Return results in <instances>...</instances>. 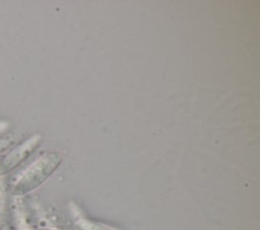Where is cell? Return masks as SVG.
I'll list each match as a JSON object with an SVG mask.
<instances>
[{"mask_svg":"<svg viewBox=\"0 0 260 230\" xmlns=\"http://www.w3.org/2000/svg\"><path fill=\"white\" fill-rule=\"evenodd\" d=\"M62 162L59 152L47 153L34 161L19 176L11 188L14 197L25 196L42 185Z\"/></svg>","mask_w":260,"mask_h":230,"instance_id":"6da1fadb","label":"cell"},{"mask_svg":"<svg viewBox=\"0 0 260 230\" xmlns=\"http://www.w3.org/2000/svg\"><path fill=\"white\" fill-rule=\"evenodd\" d=\"M2 204H3V200H2V198H1V196H0V207L2 206Z\"/></svg>","mask_w":260,"mask_h":230,"instance_id":"52a82bcc","label":"cell"},{"mask_svg":"<svg viewBox=\"0 0 260 230\" xmlns=\"http://www.w3.org/2000/svg\"><path fill=\"white\" fill-rule=\"evenodd\" d=\"M10 128V123L6 120H0V135L6 133Z\"/></svg>","mask_w":260,"mask_h":230,"instance_id":"5b68a950","label":"cell"},{"mask_svg":"<svg viewBox=\"0 0 260 230\" xmlns=\"http://www.w3.org/2000/svg\"><path fill=\"white\" fill-rule=\"evenodd\" d=\"M47 230H53V229H47Z\"/></svg>","mask_w":260,"mask_h":230,"instance_id":"ba28073f","label":"cell"},{"mask_svg":"<svg viewBox=\"0 0 260 230\" xmlns=\"http://www.w3.org/2000/svg\"><path fill=\"white\" fill-rule=\"evenodd\" d=\"M3 230H15V229L13 227H11V226H5L3 228Z\"/></svg>","mask_w":260,"mask_h":230,"instance_id":"8992f818","label":"cell"},{"mask_svg":"<svg viewBox=\"0 0 260 230\" xmlns=\"http://www.w3.org/2000/svg\"><path fill=\"white\" fill-rule=\"evenodd\" d=\"M76 230H115L102 223L88 220L86 218H79L75 221Z\"/></svg>","mask_w":260,"mask_h":230,"instance_id":"3957f363","label":"cell"},{"mask_svg":"<svg viewBox=\"0 0 260 230\" xmlns=\"http://www.w3.org/2000/svg\"><path fill=\"white\" fill-rule=\"evenodd\" d=\"M42 136L35 134L8 151L0 159V176L6 175L25 161L41 145Z\"/></svg>","mask_w":260,"mask_h":230,"instance_id":"7a4b0ae2","label":"cell"},{"mask_svg":"<svg viewBox=\"0 0 260 230\" xmlns=\"http://www.w3.org/2000/svg\"><path fill=\"white\" fill-rule=\"evenodd\" d=\"M11 145H12V141L11 140H9L7 138L0 139V153H2L5 150H7Z\"/></svg>","mask_w":260,"mask_h":230,"instance_id":"277c9868","label":"cell"}]
</instances>
